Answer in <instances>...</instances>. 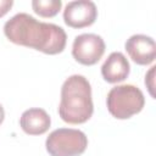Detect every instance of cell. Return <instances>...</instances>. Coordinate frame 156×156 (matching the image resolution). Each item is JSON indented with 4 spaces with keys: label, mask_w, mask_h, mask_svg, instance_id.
<instances>
[{
    "label": "cell",
    "mask_w": 156,
    "mask_h": 156,
    "mask_svg": "<svg viewBox=\"0 0 156 156\" xmlns=\"http://www.w3.org/2000/svg\"><path fill=\"white\" fill-rule=\"evenodd\" d=\"M4 33L13 44L33 48L48 55L62 52L67 41L62 27L40 22L26 12L11 17L4 26Z\"/></svg>",
    "instance_id": "obj_1"
},
{
    "label": "cell",
    "mask_w": 156,
    "mask_h": 156,
    "mask_svg": "<svg viewBox=\"0 0 156 156\" xmlns=\"http://www.w3.org/2000/svg\"><path fill=\"white\" fill-rule=\"evenodd\" d=\"M94 112L91 87L89 80L80 74L68 77L61 87L58 115L69 124L87 122Z\"/></svg>",
    "instance_id": "obj_2"
},
{
    "label": "cell",
    "mask_w": 156,
    "mask_h": 156,
    "mask_svg": "<svg viewBox=\"0 0 156 156\" xmlns=\"http://www.w3.org/2000/svg\"><path fill=\"white\" fill-rule=\"evenodd\" d=\"M106 105L108 112L113 117L127 119L143 110L145 98L138 87L133 84H122L113 87L108 91Z\"/></svg>",
    "instance_id": "obj_3"
},
{
    "label": "cell",
    "mask_w": 156,
    "mask_h": 156,
    "mask_svg": "<svg viewBox=\"0 0 156 156\" xmlns=\"http://www.w3.org/2000/svg\"><path fill=\"white\" fill-rule=\"evenodd\" d=\"M50 156H78L88 146L87 135L73 128H58L52 130L45 141Z\"/></svg>",
    "instance_id": "obj_4"
},
{
    "label": "cell",
    "mask_w": 156,
    "mask_h": 156,
    "mask_svg": "<svg viewBox=\"0 0 156 156\" xmlns=\"http://www.w3.org/2000/svg\"><path fill=\"white\" fill-rule=\"evenodd\" d=\"M105 52L104 39L94 33L79 34L74 38L72 45V55L74 60L82 65H95Z\"/></svg>",
    "instance_id": "obj_5"
},
{
    "label": "cell",
    "mask_w": 156,
    "mask_h": 156,
    "mask_svg": "<svg viewBox=\"0 0 156 156\" xmlns=\"http://www.w3.org/2000/svg\"><path fill=\"white\" fill-rule=\"evenodd\" d=\"M98 17L96 5L90 0L69 1L63 10V21L72 28L91 26Z\"/></svg>",
    "instance_id": "obj_6"
},
{
    "label": "cell",
    "mask_w": 156,
    "mask_h": 156,
    "mask_svg": "<svg viewBox=\"0 0 156 156\" xmlns=\"http://www.w3.org/2000/svg\"><path fill=\"white\" fill-rule=\"evenodd\" d=\"M124 46L129 57L138 65H150L156 57V44L149 35L134 34L127 39Z\"/></svg>",
    "instance_id": "obj_7"
},
{
    "label": "cell",
    "mask_w": 156,
    "mask_h": 156,
    "mask_svg": "<svg viewBox=\"0 0 156 156\" xmlns=\"http://www.w3.org/2000/svg\"><path fill=\"white\" fill-rule=\"evenodd\" d=\"M129 62L126 56L119 51L111 52L101 66V74L107 83L123 82L129 76Z\"/></svg>",
    "instance_id": "obj_8"
},
{
    "label": "cell",
    "mask_w": 156,
    "mask_h": 156,
    "mask_svg": "<svg viewBox=\"0 0 156 156\" xmlns=\"http://www.w3.org/2000/svg\"><path fill=\"white\" fill-rule=\"evenodd\" d=\"M51 119L48 112L39 107H33L26 110L21 118H20V126L23 129L24 133L29 135H40L48 132L50 128Z\"/></svg>",
    "instance_id": "obj_9"
},
{
    "label": "cell",
    "mask_w": 156,
    "mask_h": 156,
    "mask_svg": "<svg viewBox=\"0 0 156 156\" xmlns=\"http://www.w3.org/2000/svg\"><path fill=\"white\" fill-rule=\"evenodd\" d=\"M61 0H33L32 7L34 12L41 17H52L61 10Z\"/></svg>",
    "instance_id": "obj_10"
},
{
    "label": "cell",
    "mask_w": 156,
    "mask_h": 156,
    "mask_svg": "<svg viewBox=\"0 0 156 156\" xmlns=\"http://www.w3.org/2000/svg\"><path fill=\"white\" fill-rule=\"evenodd\" d=\"M155 68L156 67L152 66L150 68V71L146 73V76H145V84H146V87H147V89L150 91V95L152 98H155V94H154V74H155Z\"/></svg>",
    "instance_id": "obj_11"
},
{
    "label": "cell",
    "mask_w": 156,
    "mask_h": 156,
    "mask_svg": "<svg viewBox=\"0 0 156 156\" xmlns=\"http://www.w3.org/2000/svg\"><path fill=\"white\" fill-rule=\"evenodd\" d=\"M12 5H13L12 0H0V17L6 15L12 7Z\"/></svg>",
    "instance_id": "obj_12"
},
{
    "label": "cell",
    "mask_w": 156,
    "mask_h": 156,
    "mask_svg": "<svg viewBox=\"0 0 156 156\" xmlns=\"http://www.w3.org/2000/svg\"><path fill=\"white\" fill-rule=\"evenodd\" d=\"M4 118H5V111H4V107H2L1 104H0V124L2 123Z\"/></svg>",
    "instance_id": "obj_13"
}]
</instances>
